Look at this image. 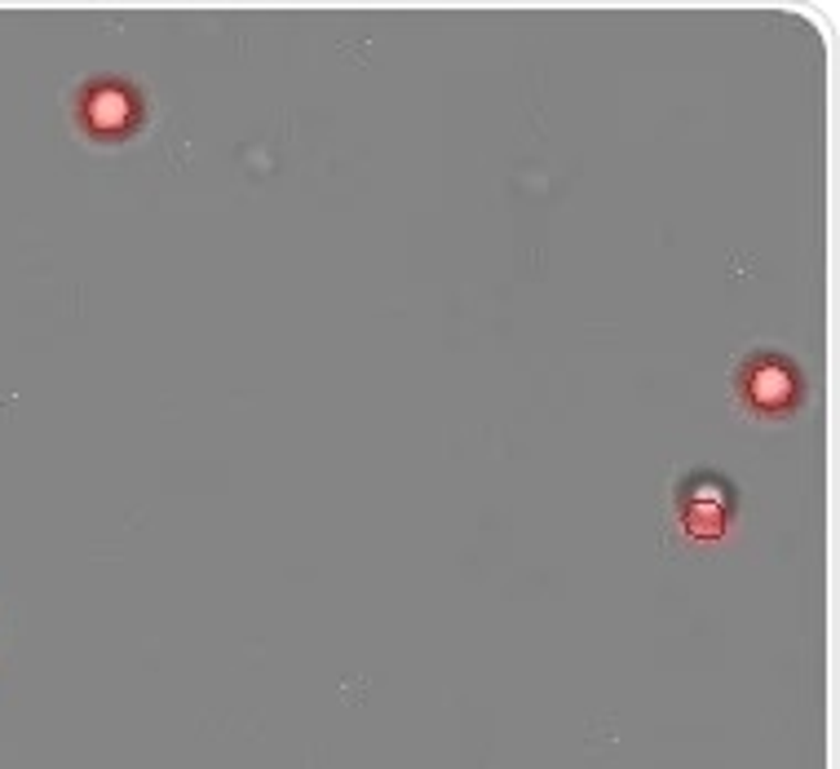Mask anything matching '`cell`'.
I'll list each match as a JSON object with an SVG mask.
<instances>
[{
    "instance_id": "6da1fadb",
    "label": "cell",
    "mask_w": 840,
    "mask_h": 769,
    "mask_svg": "<svg viewBox=\"0 0 840 769\" xmlns=\"http://www.w3.org/2000/svg\"><path fill=\"white\" fill-rule=\"evenodd\" d=\"M71 115L89 142L120 146L129 137H137L142 124L151 120V93L129 75H89L75 89Z\"/></svg>"
},
{
    "instance_id": "7a4b0ae2",
    "label": "cell",
    "mask_w": 840,
    "mask_h": 769,
    "mask_svg": "<svg viewBox=\"0 0 840 769\" xmlns=\"http://www.w3.org/2000/svg\"><path fill=\"white\" fill-rule=\"evenodd\" d=\"M735 398L744 411L761 416V420H788L806 407L810 381L801 372V363L775 346H761L752 355L739 359L735 368Z\"/></svg>"
},
{
    "instance_id": "3957f363",
    "label": "cell",
    "mask_w": 840,
    "mask_h": 769,
    "mask_svg": "<svg viewBox=\"0 0 840 769\" xmlns=\"http://www.w3.org/2000/svg\"><path fill=\"white\" fill-rule=\"evenodd\" d=\"M677 517H682V531L690 540H721L739 513V491L726 473L717 469H695L677 482Z\"/></svg>"
}]
</instances>
